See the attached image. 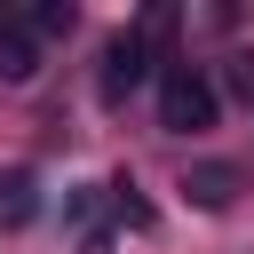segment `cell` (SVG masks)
<instances>
[{"label":"cell","mask_w":254,"mask_h":254,"mask_svg":"<svg viewBox=\"0 0 254 254\" xmlns=\"http://www.w3.org/2000/svg\"><path fill=\"white\" fill-rule=\"evenodd\" d=\"M32 71H40V40L24 32V16H16V8H0V79H8V87H24Z\"/></svg>","instance_id":"cell-3"},{"label":"cell","mask_w":254,"mask_h":254,"mask_svg":"<svg viewBox=\"0 0 254 254\" xmlns=\"http://www.w3.org/2000/svg\"><path fill=\"white\" fill-rule=\"evenodd\" d=\"M143 79H151V40L127 24V32H111V40H103V71H95V95H103V103H127Z\"/></svg>","instance_id":"cell-2"},{"label":"cell","mask_w":254,"mask_h":254,"mask_svg":"<svg viewBox=\"0 0 254 254\" xmlns=\"http://www.w3.org/2000/svg\"><path fill=\"white\" fill-rule=\"evenodd\" d=\"M183 190H190V198H198L206 214H222V206L238 198V167H222V159H206V167H190V175H183Z\"/></svg>","instance_id":"cell-4"},{"label":"cell","mask_w":254,"mask_h":254,"mask_svg":"<svg viewBox=\"0 0 254 254\" xmlns=\"http://www.w3.org/2000/svg\"><path fill=\"white\" fill-rule=\"evenodd\" d=\"M111 214H119V222H135V230H151V198H135V183H127V175L111 183Z\"/></svg>","instance_id":"cell-6"},{"label":"cell","mask_w":254,"mask_h":254,"mask_svg":"<svg viewBox=\"0 0 254 254\" xmlns=\"http://www.w3.org/2000/svg\"><path fill=\"white\" fill-rule=\"evenodd\" d=\"M214 119H222L214 79H206L198 64H183V56H175V64L159 71V127H167V135H206Z\"/></svg>","instance_id":"cell-1"},{"label":"cell","mask_w":254,"mask_h":254,"mask_svg":"<svg viewBox=\"0 0 254 254\" xmlns=\"http://www.w3.org/2000/svg\"><path fill=\"white\" fill-rule=\"evenodd\" d=\"M16 16H24V32H32V40H64V32L79 24V8H71V0H32V8H16Z\"/></svg>","instance_id":"cell-5"}]
</instances>
